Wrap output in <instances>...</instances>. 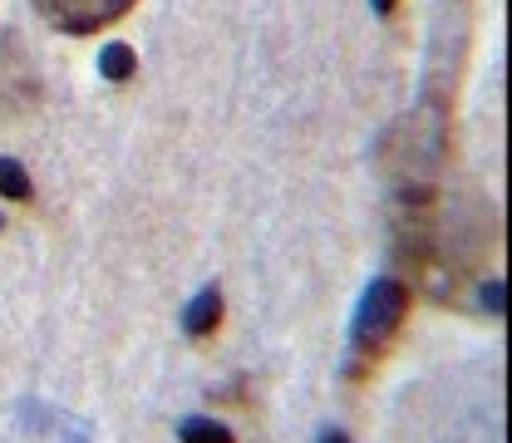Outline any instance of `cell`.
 I'll return each mask as SVG.
<instances>
[{"label": "cell", "instance_id": "9c48e42d", "mask_svg": "<svg viewBox=\"0 0 512 443\" xmlns=\"http://www.w3.org/2000/svg\"><path fill=\"white\" fill-rule=\"evenodd\" d=\"M320 443H350V439H345V434H335V429H330V434H325V439H320Z\"/></svg>", "mask_w": 512, "mask_h": 443}, {"label": "cell", "instance_id": "8992f818", "mask_svg": "<svg viewBox=\"0 0 512 443\" xmlns=\"http://www.w3.org/2000/svg\"><path fill=\"white\" fill-rule=\"evenodd\" d=\"M178 439L183 443H232V434H227L217 419H183Z\"/></svg>", "mask_w": 512, "mask_h": 443}, {"label": "cell", "instance_id": "52a82bcc", "mask_svg": "<svg viewBox=\"0 0 512 443\" xmlns=\"http://www.w3.org/2000/svg\"><path fill=\"white\" fill-rule=\"evenodd\" d=\"M483 306H488L493 316H503V281H498V276L483 281Z\"/></svg>", "mask_w": 512, "mask_h": 443}, {"label": "cell", "instance_id": "7a4b0ae2", "mask_svg": "<svg viewBox=\"0 0 512 443\" xmlns=\"http://www.w3.org/2000/svg\"><path fill=\"white\" fill-rule=\"evenodd\" d=\"M30 5L60 35H99V30L119 25L138 0H30Z\"/></svg>", "mask_w": 512, "mask_h": 443}, {"label": "cell", "instance_id": "ba28073f", "mask_svg": "<svg viewBox=\"0 0 512 443\" xmlns=\"http://www.w3.org/2000/svg\"><path fill=\"white\" fill-rule=\"evenodd\" d=\"M394 5H399V0H375V10H380V15H394Z\"/></svg>", "mask_w": 512, "mask_h": 443}, {"label": "cell", "instance_id": "277c9868", "mask_svg": "<svg viewBox=\"0 0 512 443\" xmlns=\"http://www.w3.org/2000/svg\"><path fill=\"white\" fill-rule=\"evenodd\" d=\"M133 69H138V55L128 50L124 40H114V45H104V50H99V74H104L109 84H124V79H133Z\"/></svg>", "mask_w": 512, "mask_h": 443}, {"label": "cell", "instance_id": "3957f363", "mask_svg": "<svg viewBox=\"0 0 512 443\" xmlns=\"http://www.w3.org/2000/svg\"><path fill=\"white\" fill-rule=\"evenodd\" d=\"M217 320H222V291H217V286H207V291H197V296H192V306L183 311V330H188L192 340H202V335H212V330H217Z\"/></svg>", "mask_w": 512, "mask_h": 443}, {"label": "cell", "instance_id": "6da1fadb", "mask_svg": "<svg viewBox=\"0 0 512 443\" xmlns=\"http://www.w3.org/2000/svg\"><path fill=\"white\" fill-rule=\"evenodd\" d=\"M409 301H414V296H409V281H404V276H380V281L365 291V301H360V311H355V330H350V375H355V380L384 360L389 340L399 335V325L409 316Z\"/></svg>", "mask_w": 512, "mask_h": 443}, {"label": "cell", "instance_id": "5b68a950", "mask_svg": "<svg viewBox=\"0 0 512 443\" xmlns=\"http://www.w3.org/2000/svg\"><path fill=\"white\" fill-rule=\"evenodd\" d=\"M30 173L15 163V158H0V197L5 202H30Z\"/></svg>", "mask_w": 512, "mask_h": 443}]
</instances>
